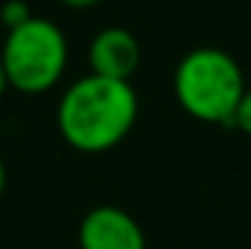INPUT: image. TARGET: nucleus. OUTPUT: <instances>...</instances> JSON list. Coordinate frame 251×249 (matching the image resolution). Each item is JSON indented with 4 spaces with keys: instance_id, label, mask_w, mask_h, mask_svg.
<instances>
[{
    "instance_id": "obj_1",
    "label": "nucleus",
    "mask_w": 251,
    "mask_h": 249,
    "mask_svg": "<svg viewBox=\"0 0 251 249\" xmlns=\"http://www.w3.org/2000/svg\"><path fill=\"white\" fill-rule=\"evenodd\" d=\"M139 99L128 81L86 75L62 94L56 110L59 132L80 153H104L134 129Z\"/></svg>"
},
{
    "instance_id": "obj_2",
    "label": "nucleus",
    "mask_w": 251,
    "mask_h": 249,
    "mask_svg": "<svg viewBox=\"0 0 251 249\" xmlns=\"http://www.w3.org/2000/svg\"><path fill=\"white\" fill-rule=\"evenodd\" d=\"M174 91L184 112L203 123L232 126L246 83L238 62L222 49L190 51L174 73Z\"/></svg>"
},
{
    "instance_id": "obj_3",
    "label": "nucleus",
    "mask_w": 251,
    "mask_h": 249,
    "mask_svg": "<svg viewBox=\"0 0 251 249\" xmlns=\"http://www.w3.org/2000/svg\"><path fill=\"white\" fill-rule=\"evenodd\" d=\"M8 86L22 94H43L53 88L67 67V38L51 19L32 16L8 29L0 51Z\"/></svg>"
},
{
    "instance_id": "obj_4",
    "label": "nucleus",
    "mask_w": 251,
    "mask_h": 249,
    "mask_svg": "<svg viewBox=\"0 0 251 249\" xmlns=\"http://www.w3.org/2000/svg\"><path fill=\"white\" fill-rule=\"evenodd\" d=\"M80 249H147L139 222L118 206H94L80 220Z\"/></svg>"
},
{
    "instance_id": "obj_5",
    "label": "nucleus",
    "mask_w": 251,
    "mask_h": 249,
    "mask_svg": "<svg viewBox=\"0 0 251 249\" xmlns=\"http://www.w3.org/2000/svg\"><path fill=\"white\" fill-rule=\"evenodd\" d=\"M139 40L126 27H107L91 40L88 62L91 73L112 81H128L139 67Z\"/></svg>"
},
{
    "instance_id": "obj_6",
    "label": "nucleus",
    "mask_w": 251,
    "mask_h": 249,
    "mask_svg": "<svg viewBox=\"0 0 251 249\" xmlns=\"http://www.w3.org/2000/svg\"><path fill=\"white\" fill-rule=\"evenodd\" d=\"M29 19H32V11H29V5L25 0H5L0 5V22L5 25V29H14Z\"/></svg>"
},
{
    "instance_id": "obj_7",
    "label": "nucleus",
    "mask_w": 251,
    "mask_h": 249,
    "mask_svg": "<svg viewBox=\"0 0 251 249\" xmlns=\"http://www.w3.org/2000/svg\"><path fill=\"white\" fill-rule=\"evenodd\" d=\"M232 126L241 129L243 134L251 137V88H246L238 102V110H235V118H232Z\"/></svg>"
},
{
    "instance_id": "obj_8",
    "label": "nucleus",
    "mask_w": 251,
    "mask_h": 249,
    "mask_svg": "<svg viewBox=\"0 0 251 249\" xmlns=\"http://www.w3.org/2000/svg\"><path fill=\"white\" fill-rule=\"evenodd\" d=\"M64 5H73V8H91V5L101 3V0H62Z\"/></svg>"
},
{
    "instance_id": "obj_9",
    "label": "nucleus",
    "mask_w": 251,
    "mask_h": 249,
    "mask_svg": "<svg viewBox=\"0 0 251 249\" xmlns=\"http://www.w3.org/2000/svg\"><path fill=\"white\" fill-rule=\"evenodd\" d=\"M5 88H8V78H5V70H3V62H0V97L5 94Z\"/></svg>"
},
{
    "instance_id": "obj_10",
    "label": "nucleus",
    "mask_w": 251,
    "mask_h": 249,
    "mask_svg": "<svg viewBox=\"0 0 251 249\" xmlns=\"http://www.w3.org/2000/svg\"><path fill=\"white\" fill-rule=\"evenodd\" d=\"M3 188H5V166H3V158H0V195H3Z\"/></svg>"
}]
</instances>
